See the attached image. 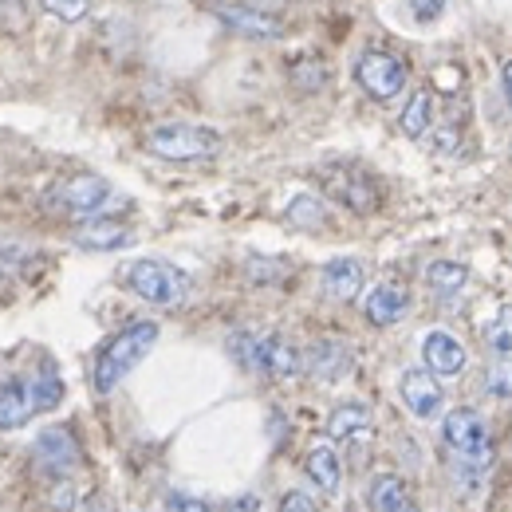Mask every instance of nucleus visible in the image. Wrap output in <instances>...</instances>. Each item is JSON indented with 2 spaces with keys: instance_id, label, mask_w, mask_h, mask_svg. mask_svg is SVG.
<instances>
[{
  "instance_id": "f257e3e1",
  "label": "nucleus",
  "mask_w": 512,
  "mask_h": 512,
  "mask_svg": "<svg viewBox=\"0 0 512 512\" xmlns=\"http://www.w3.org/2000/svg\"><path fill=\"white\" fill-rule=\"evenodd\" d=\"M158 335H162V327L154 320H134V323H127L123 331H115V335L107 339V347L99 351V359H95V375H91L95 390H99V394H111V390L123 383L130 371L154 351Z\"/></svg>"
},
{
  "instance_id": "f03ea898",
  "label": "nucleus",
  "mask_w": 512,
  "mask_h": 512,
  "mask_svg": "<svg viewBox=\"0 0 512 512\" xmlns=\"http://www.w3.org/2000/svg\"><path fill=\"white\" fill-rule=\"evenodd\" d=\"M229 355L256 375L268 379H296L304 371V351H296L284 335H253V331H233L229 335Z\"/></svg>"
},
{
  "instance_id": "7ed1b4c3",
  "label": "nucleus",
  "mask_w": 512,
  "mask_h": 512,
  "mask_svg": "<svg viewBox=\"0 0 512 512\" xmlns=\"http://www.w3.org/2000/svg\"><path fill=\"white\" fill-rule=\"evenodd\" d=\"M123 276H127L130 292L154 308H178L190 296V276L166 260H154V256H142V260L127 264Z\"/></svg>"
},
{
  "instance_id": "20e7f679",
  "label": "nucleus",
  "mask_w": 512,
  "mask_h": 512,
  "mask_svg": "<svg viewBox=\"0 0 512 512\" xmlns=\"http://www.w3.org/2000/svg\"><path fill=\"white\" fill-rule=\"evenodd\" d=\"M142 146L162 162H201L221 150V134L213 127H197V123H162V127L146 130Z\"/></svg>"
},
{
  "instance_id": "39448f33",
  "label": "nucleus",
  "mask_w": 512,
  "mask_h": 512,
  "mask_svg": "<svg viewBox=\"0 0 512 512\" xmlns=\"http://www.w3.org/2000/svg\"><path fill=\"white\" fill-rule=\"evenodd\" d=\"M406 79H410L406 64L398 56H390V52H363L359 64H355V83L371 99H379V103L398 99V91L406 87Z\"/></svg>"
},
{
  "instance_id": "423d86ee",
  "label": "nucleus",
  "mask_w": 512,
  "mask_h": 512,
  "mask_svg": "<svg viewBox=\"0 0 512 512\" xmlns=\"http://www.w3.org/2000/svg\"><path fill=\"white\" fill-rule=\"evenodd\" d=\"M32 461H36L40 473H48V477H56V481H67V477H75V469L83 465V449L71 438V430L52 426V430H44V434L36 438Z\"/></svg>"
},
{
  "instance_id": "0eeeda50",
  "label": "nucleus",
  "mask_w": 512,
  "mask_h": 512,
  "mask_svg": "<svg viewBox=\"0 0 512 512\" xmlns=\"http://www.w3.org/2000/svg\"><path fill=\"white\" fill-rule=\"evenodd\" d=\"M323 190L331 193L339 205H347L351 213H363V217L375 213L379 201H383L379 186L363 170H355V166H331V170H323Z\"/></svg>"
},
{
  "instance_id": "6e6552de",
  "label": "nucleus",
  "mask_w": 512,
  "mask_h": 512,
  "mask_svg": "<svg viewBox=\"0 0 512 512\" xmlns=\"http://www.w3.org/2000/svg\"><path fill=\"white\" fill-rule=\"evenodd\" d=\"M398 398H402V406H406L418 422H434V418L446 410V390L438 383V375L426 371V367L402 371V379H398Z\"/></svg>"
},
{
  "instance_id": "1a4fd4ad",
  "label": "nucleus",
  "mask_w": 512,
  "mask_h": 512,
  "mask_svg": "<svg viewBox=\"0 0 512 512\" xmlns=\"http://www.w3.org/2000/svg\"><path fill=\"white\" fill-rule=\"evenodd\" d=\"M442 442L453 457H489V426L473 406H457L442 422Z\"/></svg>"
},
{
  "instance_id": "9d476101",
  "label": "nucleus",
  "mask_w": 512,
  "mask_h": 512,
  "mask_svg": "<svg viewBox=\"0 0 512 512\" xmlns=\"http://www.w3.org/2000/svg\"><path fill=\"white\" fill-rule=\"evenodd\" d=\"M111 182L107 178H99V174H79V178H67L60 190L52 193V201L71 213V217H95L99 209H107V201H111Z\"/></svg>"
},
{
  "instance_id": "9b49d317",
  "label": "nucleus",
  "mask_w": 512,
  "mask_h": 512,
  "mask_svg": "<svg viewBox=\"0 0 512 512\" xmlns=\"http://www.w3.org/2000/svg\"><path fill=\"white\" fill-rule=\"evenodd\" d=\"M209 12L225 28H233L237 36H249V40H280L284 36V24L272 12H260L249 4H209Z\"/></svg>"
},
{
  "instance_id": "f8f14e48",
  "label": "nucleus",
  "mask_w": 512,
  "mask_h": 512,
  "mask_svg": "<svg viewBox=\"0 0 512 512\" xmlns=\"http://www.w3.org/2000/svg\"><path fill=\"white\" fill-rule=\"evenodd\" d=\"M355 367V351L343 343V339H316L308 351H304V371L320 383H339L347 379Z\"/></svg>"
},
{
  "instance_id": "ddd939ff",
  "label": "nucleus",
  "mask_w": 512,
  "mask_h": 512,
  "mask_svg": "<svg viewBox=\"0 0 512 512\" xmlns=\"http://www.w3.org/2000/svg\"><path fill=\"white\" fill-rule=\"evenodd\" d=\"M422 363H426V371H434L438 379H453V375L465 371L469 351H465L461 339L449 335V331H426V335H422Z\"/></svg>"
},
{
  "instance_id": "4468645a",
  "label": "nucleus",
  "mask_w": 512,
  "mask_h": 512,
  "mask_svg": "<svg viewBox=\"0 0 512 512\" xmlns=\"http://www.w3.org/2000/svg\"><path fill=\"white\" fill-rule=\"evenodd\" d=\"M406 312H410V288L406 284H394V280L371 288L367 300H363V316H367V323H375V327H394L398 320H406Z\"/></svg>"
},
{
  "instance_id": "2eb2a0df",
  "label": "nucleus",
  "mask_w": 512,
  "mask_h": 512,
  "mask_svg": "<svg viewBox=\"0 0 512 512\" xmlns=\"http://www.w3.org/2000/svg\"><path fill=\"white\" fill-rule=\"evenodd\" d=\"M363 280H367V272H363V260H355V256H335L320 272L323 296H331L339 304H351L363 292Z\"/></svg>"
},
{
  "instance_id": "dca6fc26",
  "label": "nucleus",
  "mask_w": 512,
  "mask_h": 512,
  "mask_svg": "<svg viewBox=\"0 0 512 512\" xmlns=\"http://www.w3.org/2000/svg\"><path fill=\"white\" fill-rule=\"evenodd\" d=\"M40 414L32 379H8L0 383V430H20Z\"/></svg>"
},
{
  "instance_id": "f3484780",
  "label": "nucleus",
  "mask_w": 512,
  "mask_h": 512,
  "mask_svg": "<svg viewBox=\"0 0 512 512\" xmlns=\"http://www.w3.org/2000/svg\"><path fill=\"white\" fill-rule=\"evenodd\" d=\"M134 241L123 221H103V217H91L75 229V245L87 249V253H115V249H127Z\"/></svg>"
},
{
  "instance_id": "a211bd4d",
  "label": "nucleus",
  "mask_w": 512,
  "mask_h": 512,
  "mask_svg": "<svg viewBox=\"0 0 512 512\" xmlns=\"http://www.w3.org/2000/svg\"><path fill=\"white\" fill-rule=\"evenodd\" d=\"M371 430H375V418L363 402H343L327 414V438L331 442H363V438H371Z\"/></svg>"
},
{
  "instance_id": "6ab92c4d",
  "label": "nucleus",
  "mask_w": 512,
  "mask_h": 512,
  "mask_svg": "<svg viewBox=\"0 0 512 512\" xmlns=\"http://www.w3.org/2000/svg\"><path fill=\"white\" fill-rule=\"evenodd\" d=\"M304 473H308V481L320 489L323 497H335V493L343 489V461H339L335 446L308 449V457H304Z\"/></svg>"
},
{
  "instance_id": "aec40b11",
  "label": "nucleus",
  "mask_w": 512,
  "mask_h": 512,
  "mask_svg": "<svg viewBox=\"0 0 512 512\" xmlns=\"http://www.w3.org/2000/svg\"><path fill=\"white\" fill-rule=\"evenodd\" d=\"M469 284V268L461 264V260H434V264H426V288L434 292V296H457L461 288Z\"/></svg>"
},
{
  "instance_id": "412c9836",
  "label": "nucleus",
  "mask_w": 512,
  "mask_h": 512,
  "mask_svg": "<svg viewBox=\"0 0 512 512\" xmlns=\"http://www.w3.org/2000/svg\"><path fill=\"white\" fill-rule=\"evenodd\" d=\"M367 501H371V512H398L410 501V489L398 473H379L367 489Z\"/></svg>"
},
{
  "instance_id": "4be33fe9",
  "label": "nucleus",
  "mask_w": 512,
  "mask_h": 512,
  "mask_svg": "<svg viewBox=\"0 0 512 512\" xmlns=\"http://www.w3.org/2000/svg\"><path fill=\"white\" fill-rule=\"evenodd\" d=\"M398 127H402L406 138L430 134V127H434V95H430V91H414L410 103H406L402 115H398Z\"/></svg>"
},
{
  "instance_id": "5701e85b",
  "label": "nucleus",
  "mask_w": 512,
  "mask_h": 512,
  "mask_svg": "<svg viewBox=\"0 0 512 512\" xmlns=\"http://www.w3.org/2000/svg\"><path fill=\"white\" fill-rule=\"evenodd\" d=\"M284 217H288L296 229H323V221H327V209H323L320 197H312V193H300V197H292V201H288Z\"/></svg>"
},
{
  "instance_id": "b1692460",
  "label": "nucleus",
  "mask_w": 512,
  "mask_h": 512,
  "mask_svg": "<svg viewBox=\"0 0 512 512\" xmlns=\"http://www.w3.org/2000/svg\"><path fill=\"white\" fill-rule=\"evenodd\" d=\"M32 394H36V406L40 410H56L64 402V379H60V371L56 367H40L32 375Z\"/></svg>"
},
{
  "instance_id": "393cba45",
  "label": "nucleus",
  "mask_w": 512,
  "mask_h": 512,
  "mask_svg": "<svg viewBox=\"0 0 512 512\" xmlns=\"http://www.w3.org/2000/svg\"><path fill=\"white\" fill-rule=\"evenodd\" d=\"M485 347H489L493 355H501V359L512 355V304H505L493 320L485 323Z\"/></svg>"
},
{
  "instance_id": "a878e982",
  "label": "nucleus",
  "mask_w": 512,
  "mask_h": 512,
  "mask_svg": "<svg viewBox=\"0 0 512 512\" xmlns=\"http://www.w3.org/2000/svg\"><path fill=\"white\" fill-rule=\"evenodd\" d=\"M485 390H489L493 398H501V402H512V355L489 367V375H485Z\"/></svg>"
},
{
  "instance_id": "bb28decb",
  "label": "nucleus",
  "mask_w": 512,
  "mask_h": 512,
  "mask_svg": "<svg viewBox=\"0 0 512 512\" xmlns=\"http://www.w3.org/2000/svg\"><path fill=\"white\" fill-rule=\"evenodd\" d=\"M292 83L300 91H320V87H327V67L320 60H304V64L292 67Z\"/></svg>"
},
{
  "instance_id": "cd10ccee",
  "label": "nucleus",
  "mask_w": 512,
  "mask_h": 512,
  "mask_svg": "<svg viewBox=\"0 0 512 512\" xmlns=\"http://www.w3.org/2000/svg\"><path fill=\"white\" fill-rule=\"evenodd\" d=\"M40 4H44V12H52L64 24H75V20H83L91 12V0H40Z\"/></svg>"
},
{
  "instance_id": "c85d7f7f",
  "label": "nucleus",
  "mask_w": 512,
  "mask_h": 512,
  "mask_svg": "<svg viewBox=\"0 0 512 512\" xmlns=\"http://www.w3.org/2000/svg\"><path fill=\"white\" fill-rule=\"evenodd\" d=\"M280 512H323V509L312 493H304V489H288V493L280 497Z\"/></svg>"
},
{
  "instance_id": "c756f323",
  "label": "nucleus",
  "mask_w": 512,
  "mask_h": 512,
  "mask_svg": "<svg viewBox=\"0 0 512 512\" xmlns=\"http://www.w3.org/2000/svg\"><path fill=\"white\" fill-rule=\"evenodd\" d=\"M166 512H213L201 497H193V493H170L166 497Z\"/></svg>"
},
{
  "instance_id": "7c9ffc66",
  "label": "nucleus",
  "mask_w": 512,
  "mask_h": 512,
  "mask_svg": "<svg viewBox=\"0 0 512 512\" xmlns=\"http://www.w3.org/2000/svg\"><path fill=\"white\" fill-rule=\"evenodd\" d=\"M410 8H414L418 20H438L442 8H446V0H410Z\"/></svg>"
},
{
  "instance_id": "2f4dec72",
  "label": "nucleus",
  "mask_w": 512,
  "mask_h": 512,
  "mask_svg": "<svg viewBox=\"0 0 512 512\" xmlns=\"http://www.w3.org/2000/svg\"><path fill=\"white\" fill-rule=\"evenodd\" d=\"M52 505H56V509H75V505H79V497H75V485H71V477L56 485V497H52Z\"/></svg>"
},
{
  "instance_id": "473e14b6",
  "label": "nucleus",
  "mask_w": 512,
  "mask_h": 512,
  "mask_svg": "<svg viewBox=\"0 0 512 512\" xmlns=\"http://www.w3.org/2000/svg\"><path fill=\"white\" fill-rule=\"evenodd\" d=\"M434 150H438V154L457 150V127H438V130H434Z\"/></svg>"
},
{
  "instance_id": "72a5a7b5",
  "label": "nucleus",
  "mask_w": 512,
  "mask_h": 512,
  "mask_svg": "<svg viewBox=\"0 0 512 512\" xmlns=\"http://www.w3.org/2000/svg\"><path fill=\"white\" fill-rule=\"evenodd\" d=\"M221 512H260V501H256L253 493H245V497L225 501V509H221Z\"/></svg>"
},
{
  "instance_id": "f704fd0d",
  "label": "nucleus",
  "mask_w": 512,
  "mask_h": 512,
  "mask_svg": "<svg viewBox=\"0 0 512 512\" xmlns=\"http://www.w3.org/2000/svg\"><path fill=\"white\" fill-rule=\"evenodd\" d=\"M24 256L28 253H24L20 245H4V241H0V268H16Z\"/></svg>"
},
{
  "instance_id": "c9c22d12",
  "label": "nucleus",
  "mask_w": 512,
  "mask_h": 512,
  "mask_svg": "<svg viewBox=\"0 0 512 512\" xmlns=\"http://www.w3.org/2000/svg\"><path fill=\"white\" fill-rule=\"evenodd\" d=\"M501 87H505V99H509V107H512V60L501 67Z\"/></svg>"
},
{
  "instance_id": "e433bc0d",
  "label": "nucleus",
  "mask_w": 512,
  "mask_h": 512,
  "mask_svg": "<svg viewBox=\"0 0 512 512\" xmlns=\"http://www.w3.org/2000/svg\"><path fill=\"white\" fill-rule=\"evenodd\" d=\"M398 512H418V505H414V501H406V505H402Z\"/></svg>"
}]
</instances>
